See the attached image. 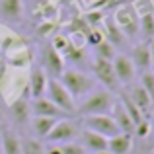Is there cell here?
<instances>
[{"label":"cell","instance_id":"cell-5","mask_svg":"<svg viewBox=\"0 0 154 154\" xmlns=\"http://www.w3.org/2000/svg\"><path fill=\"white\" fill-rule=\"evenodd\" d=\"M82 129V125L76 123L72 119H60L57 121V125L51 129V133L47 135V143L51 144H66V143H72L74 139H78V133Z\"/></svg>","mask_w":154,"mask_h":154},{"label":"cell","instance_id":"cell-25","mask_svg":"<svg viewBox=\"0 0 154 154\" xmlns=\"http://www.w3.org/2000/svg\"><path fill=\"white\" fill-rule=\"evenodd\" d=\"M94 49H96V57H98V59L113 60V57L117 55V49H115V47H113L109 41H105V39H103L102 43H98V45H96Z\"/></svg>","mask_w":154,"mask_h":154},{"label":"cell","instance_id":"cell-16","mask_svg":"<svg viewBox=\"0 0 154 154\" xmlns=\"http://www.w3.org/2000/svg\"><path fill=\"white\" fill-rule=\"evenodd\" d=\"M129 98L133 100V102H135V105L137 107L140 109V113H143L144 117H150L152 115V107H154V102L150 100V96L146 94V92H144V88L140 86V84H137V86H133L131 88V92H129Z\"/></svg>","mask_w":154,"mask_h":154},{"label":"cell","instance_id":"cell-37","mask_svg":"<svg viewBox=\"0 0 154 154\" xmlns=\"http://www.w3.org/2000/svg\"><path fill=\"white\" fill-rule=\"evenodd\" d=\"M0 154H2V148H0Z\"/></svg>","mask_w":154,"mask_h":154},{"label":"cell","instance_id":"cell-36","mask_svg":"<svg viewBox=\"0 0 154 154\" xmlns=\"http://www.w3.org/2000/svg\"><path fill=\"white\" fill-rule=\"evenodd\" d=\"M150 133H152V135H150V137H154V127H152V131H150Z\"/></svg>","mask_w":154,"mask_h":154},{"label":"cell","instance_id":"cell-6","mask_svg":"<svg viewBox=\"0 0 154 154\" xmlns=\"http://www.w3.org/2000/svg\"><path fill=\"white\" fill-rule=\"evenodd\" d=\"M80 125H82L84 129H88V131H94V133H98V135L105 137V139L115 137V135L121 133L111 115H88V117H82V119H80Z\"/></svg>","mask_w":154,"mask_h":154},{"label":"cell","instance_id":"cell-13","mask_svg":"<svg viewBox=\"0 0 154 154\" xmlns=\"http://www.w3.org/2000/svg\"><path fill=\"white\" fill-rule=\"evenodd\" d=\"M78 139H80V144L86 148L88 154H94V152H103L107 150V139L94 131H88V129H80L78 133Z\"/></svg>","mask_w":154,"mask_h":154},{"label":"cell","instance_id":"cell-2","mask_svg":"<svg viewBox=\"0 0 154 154\" xmlns=\"http://www.w3.org/2000/svg\"><path fill=\"white\" fill-rule=\"evenodd\" d=\"M59 80L72 98H86L88 94L96 90V78H92L90 74L78 70V68H64Z\"/></svg>","mask_w":154,"mask_h":154},{"label":"cell","instance_id":"cell-32","mask_svg":"<svg viewBox=\"0 0 154 154\" xmlns=\"http://www.w3.org/2000/svg\"><path fill=\"white\" fill-rule=\"evenodd\" d=\"M53 27H55V23H53L51 20H43V23L37 27V33H39V35H47V33L53 29Z\"/></svg>","mask_w":154,"mask_h":154},{"label":"cell","instance_id":"cell-19","mask_svg":"<svg viewBox=\"0 0 154 154\" xmlns=\"http://www.w3.org/2000/svg\"><path fill=\"white\" fill-rule=\"evenodd\" d=\"M111 117H113V121L117 123V127H119L121 133H127V135H133V133H135V123L131 121V117L127 115V111L123 109V105H121L119 102L113 103Z\"/></svg>","mask_w":154,"mask_h":154},{"label":"cell","instance_id":"cell-17","mask_svg":"<svg viewBox=\"0 0 154 154\" xmlns=\"http://www.w3.org/2000/svg\"><path fill=\"white\" fill-rule=\"evenodd\" d=\"M135 144V135H127V133H119L115 137L107 139V152L111 154H129Z\"/></svg>","mask_w":154,"mask_h":154},{"label":"cell","instance_id":"cell-12","mask_svg":"<svg viewBox=\"0 0 154 154\" xmlns=\"http://www.w3.org/2000/svg\"><path fill=\"white\" fill-rule=\"evenodd\" d=\"M47 82H49L47 72L39 64H33L29 70V78H27V92L31 98H43L47 92Z\"/></svg>","mask_w":154,"mask_h":154},{"label":"cell","instance_id":"cell-22","mask_svg":"<svg viewBox=\"0 0 154 154\" xmlns=\"http://www.w3.org/2000/svg\"><path fill=\"white\" fill-rule=\"evenodd\" d=\"M103 35H105V41H109L113 47H121V45H125L127 43V39H125V35L121 33V29L117 27V23L113 22L111 18L105 22V29H103Z\"/></svg>","mask_w":154,"mask_h":154},{"label":"cell","instance_id":"cell-3","mask_svg":"<svg viewBox=\"0 0 154 154\" xmlns=\"http://www.w3.org/2000/svg\"><path fill=\"white\" fill-rule=\"evenodd\" d=\"M113 22L121 29L127 41H135L139 35V12H137L135 4H121L113 14Z\"/></svg>","mask_w":154,"mask_h":154},{"label":"cell","instance_id":"cell-29","mask_svg":"<svg viewBox=\"0 0 154 154\" xmlns=\"http://www.w3.org/2000/svg\"><path fill=\"white\" fill-rule=\"evenodd\" d=\"M68 45H70V39H68L66 35H55V37H53V43H51V47L55 51H59L60 55L68 49Z\"/></svg>","mask_w":154,"mask_h":154},{"label":"cell","instance_id":"cell-35","mask_svg":"<svg viewBox=\"0 0 154 154\" xmlns=\"http://www.w3.org/2000/svg\"><path fill=\"white\" fill-rule=\"evenodd\" d=\"M94 154H111V152H107V150H103V152H94Z\"/></svg>","mask_w":154,"mask_h":154},{"label":"cell","instance_id":"cell-21","mask_svg":"<svg viewBox=\"0 0 154 154\" xmlns=\"http://www.w3.org/2000/svg\"><path fill=\"white\" fill-rule=\"evenodd\" d=\"M57 121L60 119H51V117H31V131H33L35 139H47V135L51 133V129L57 125Z\"/></svg>","mask_w":154,"mask_h":154},{"label":"cell","instance_id":"cell-11","mask_svg":"<svg viewBox=\"0 0 154 154\" xmlns=\"http://www.w3.org/2000/svg\"><path fill=\"white\" fill-rule=\"evenodd\" d=\"M31 115L33 117H51V119H70V115L59 109L49 98H35L31 102Z\"/></svg>","mask_w":154,"mask_h":154},{"label":"cell","instance_id":"cell-4","mask_svg":"<svg viewBox=\"0 0 154 154\" xmlns=\"http://www.w3.org/2000/svg\"><path fill=\"white\" fill-rule=\"evenodd\" d=\"M45 94H47V98H49L59 109H63L66 115L74 117V109H76L74 98L68 94V90L63 86V84H60L59 78H49V82H47V92H45Z\"/></svg>","mask_w":154,"mask_h":154},{"label":"cell","instance_id":"cell-15","mask_svg":"<svg viewBox=\"0 0 154 154\" xmlns=\"http://www.w3.org/2000/svg\"><path fill=\"white\" fill-rule=\"evenodd\" d=\"M129 59L133 60V64H135L137 70H140V72L152 70V55H150V47H148L146 41H143V43H139V45L133 47Z\"/></svg>","mask_w":154,"mask_h":154},{"label":"cell","instance_id":"cell-18","mask_svg":"<svg viewBox=\"0 0 154 154\" xmlns=\"http://www.w3.org/2000/svg\"><path fill=\"white\" fill-rule=\"evenodd\" d=\"M0 16L8 22H20L23 16L22 0H0Z\"/></svg>","mask_w":154,"mask_h":154},{"label":"cell","instance_id":"cell-27","mask_svg":"<svg viewBox=\"0 0 154 154\" xmlns=\"http://www.w3.org/2000/svg\"><path fill=\"white\" fill-rule=\"evenodd\" d=\"M103 39H105L103 29H100V27H90V29L86 31V43H90L92 47H96L98 43H102Z\"/></svg>","mask_w":154,"mask_h":154},{"label":"cell","instance_id":"cell-28","mask_svg":"<svg viewBox=\"0 0 154 154\" xmlns=\"http://www.w3.org/2000/svg\"><path fill=\"white\" fill-rule=\"evenodd\" d=\"M150 131H152V123L148 119H144V121H140V123L135 125V133H133V135H137L139 139H148V137H150Z\"/></svg>","mask_w":154,"mask_h":154},{"label":"cell","instance_id":"cell-31","mask_svg":"<svg viewBox=\"0 0 154 154\" xmlns=\"http://www.w3.org/2000/svg\"><path fill=\"white\" fill-rule=\"evenodd\" d=\"M102 18H103V14L100 10H90L86 14V23L90 27H98L100 26V22H102Z\"/></svg>","mask_w":154,"mask_h":154},{"label":"cell","instance_id":"cell-1","mask_svg":"<svg viewBox=\"0 0 154 154\" xmlns=\"http://www.w3.org/2000/svg\"><path fill=\"white\" fill-rule=\"evenodd\" d=\"M113 103H115V98H113L111 92H107V90H94L92 94H88L82 102L76 105L74 115H78V117L111 115Z\"/></svg>","mask_w":154,"mask_h":154},{"label":"cell","instance_id":"cell-33","mask_svg":"<svg viewBox=\"0 0 154 154\" xmlns=\"http://www.w3.org/2000/svg\"><path fill=\"white\" fill-rule=\"evenodd\" d=\"M45 154H63V150H60L59 144H51V146L45 148Z\"/></svg>","mask_w":154,"mask_h":154},{"label":"cell","instance_id":"cell-24","mask_svg":"<svg viewBox=\"0 0 154 154\" xmlns=\"http://www.w3.org/2000/svg\"><path fill=\"white\" fill-rule=\"evenodd\" d=\"M22 154H45V146L39 139L27 137L22 139Z\"/></svg>","mask_w":154,"mask_h":154},{"label":"cell","instance_id":"cell-14","mask_svg":"<svg viewBox=\"0 0 154 154\" xmlns=\"http://www.w3.org/2000/svg\"><path fill=\"white\" fill-rule=\"evenodd\" d=\"M0 148L2 154H22V139L10 127H0Z\"/></svg>","mask_w":154,"mask_h":154},{"label":"cell","instance_id":"cell-8","mask_svg":"<svg viewBox=\"0 0 154 154\" xmlns=\"http://www.w3.org/2000/svg\"><path fill=\"white\" fill-rule=\"evenodd\" d=\"M39 66L47 72L49 78H59L64 72V59L59 51H55L51 45H47L41 53V64Z\"/></svg>","mask_w":154,"mask_h":154},{"label":"cell","instance_id":"cell-7","mask_svg":"<svg viewBox=\"0 0 154 154\" xmlns=\"http://www.w3.org/2000/svg\"><path fill=\"white\" fill-rule=\"evenodd\" d=\"M92 72H94V78L98 80L100 84H103V88L107 92H111V94H113V92L119 90V82H117V78H115L111 60L98 59V57H96L94 63H92Z\"/></svg>","mask_w":154,"mask_h":154},{"label":"cell","instance_id":"cell-9","mask_svg":"<svg viewBox=\"0 0 154 154\" xmlns=\"http://www.w3.org/2000/svg\"><path fill=\"white\" fill-rule=\"evenodd\" d=\"M10 115H12V121L16 123V127H26L27 121H31V103H29L27 86H26V90H23V94L20 96L16 102H12Z\"/></svg>","mask_w":154,"mask_h":154},{"label":"cell","instance_id":"cell-26","mask_svg":"<svg viewBox=\"0 0 154 154\" xmlns=\"http://www.w3.org/2000/svg\"><path fill=\"white\" fill-rule=\"evenodd\" d=\"M139 84L144 88V92L150 96V100L154 102V70H144V72H140V82H139Z\"/></svg>","mask_w":154,"mask_h":154},{"label":"cell","instance_id":"cell-20","mask_svg":"<svg viewBox=\"0 0 154 154\" xmlns=\"http://www.w3.org/2000/svg\"><path fill=\"white\" fill-rule=\"evenodd\" d=\"M139 33L143 35V39L146 43L150 39H154V10L152 8L144 10V12H139Z\"/></svg>","mask_w":154,"mask_h":154},{"label":"cell","instance_id":"cell-10","mask_svg":"<svg viewBox=\"0 0 154 154\" xmlns=\"http://www.w3.org/2000/svg\"><path fill=\"white\" fill-rule=\"evenodd\" d=\"M111 66H113V72H115V78L119 82V86L123 84H131L135 80V64L133 60L129 59V55H115L111 60Z\"/></svg>","mask_w":154,"mask_h":154},{"label":"cell","instance_id":"cell-23","mask_svg":"<svg viewBox=\"0 0 154 154\" xmlns=\"http://www.w3.org/2000/svg\"><path fill=\"white\" fill-rule=\"evenodd\" d=\"M119 103L123 105V109H125V111H127V115L131 117V121H133V123H135V125H137V123H140V121H144V119H146V117H144L143 113H140V109H139V107H137V105H135V102H133V100L129 98V96L125 94V92H123V94L119 96Z\"/></svg>","mask_w":154,"mask_h":154},{"label":"cell","instance_id":"cell-30","mask_svg":"<svg viewBox=\"0 0 154 154\" xmlns=\"http://www.w3.org/2000/svg\"><path fill=\"white\" fill-rule=\"evenodd\" d=\"M60 150H63V154H88L86 148L82 146L80 143H66V144H60Z\"/></svg>","mask_w":154,"mask_h":154},{"label":"cell","instance_id":"cell-34","mask_svg":"<svg viewBox=\"0 0 154 154\" xmlns=\"http://www.w3.org/2000/svg\"><path fill=\"white\" fill-rule=\"evenodd\" d=\"M148 47H150V55H152V66H154V39L148 41Z\"/></svg>","mask_w":154,"mask_h":154}]
</instances>
